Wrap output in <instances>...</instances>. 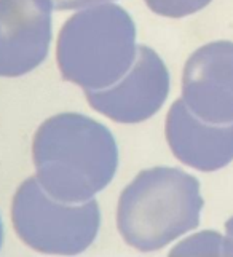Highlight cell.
I'll return each mask as SVG.
<instances>
[{
	"label": "cell",
	"instance_id": "1",
	"mask_svg": "<svg viewBox=\"0 0 233 257\" xmlns=\"http://www.w3.org/2000/svg\"><path fill=\"white\" fill-rule=\"evenodd\" d=\"M37 181L61 203H85L109 185L119 168V147L102 123L83 113L45 120L32 141Z\"/></svg>",
	"mask_w": 233,
	"mask_h": 257
},
{
	"label": "cell",
	"instance_id": "2",
	"mask_svg": "<svg viewBox=\"0 0 233 257\" xmlns=\"http://www.w3.org/2000/svg\"><path fill=\"white\" fill-rule=\"evenodd\" d=\"M203 205L196 177L179 168L155 166L141 171L120 193L117 228L134 249L160 251L198 227Z\"/></svg>",
	"mask_w": 233,
	"mask_h": 257
},
{
	"label": "cell",
	"instance_id": "3",
	"mask_svg": "<svg viewBox=\"0 0 233 257\" xmlns=\"http://www.w3.org/2000/svg\"><path fill=\"white\" fill-rule=\"evenodd\" d=\"M136 26L115 4H101L72 15L58 37L56 61L66 82L83 90H104L136 59Z\"/></svg>",
	"mask_w": 233,
	"mask_h": 257
},
{
	"label": "cell",
	"instance_id": "4",
	"mask_svg": "<svg viewBox=\"0 0 233 257\" xmlns=\"http://www.w3.org/2000/svg\"><path fill=\"white\" fill-rule=\"evenodd\" d=\"M12 220L18 236L34 251L75 255L96 240L101 212L94 198L75 205L51 198L32 176L15 193Z\"/></svg>",
	"mask_w": 233,
	"mask_h": 257
},
{
	"label": "cell",
	"instance_id": "5",
	"mask_svg": "<svg viewBox=\"0 0 233 257\" xmlns=\"http://www.w3.org/2000/svg\"><path fill=\"white\" fill-rule=\"evenodd\" d=\"M169 94V72L157 53L139 45L131 69L104 90H85L88 104L117 123L146 121L163 107Z\"/></svg>",
	"mask_w": 233,
	"mask_h": 257
},
{
	"label": "cell",
	"instance_id": "6",
	"mask_svg": "<svg viewBox=\"0 0 233 257\" xmlns=\"http://www.w3.org/2000/svg\"><path fill=\"white\" fill-rule=\"evenodd\" d=\"M51 0H0V77H23L48 56Z\"/></svg>",
	"mask_w": 233,
	"mask_h": 257
},
{
	"label": "cell",
	"instance_id": "7",
	"mask_svg": "<svg viewBox=\"0 0 233 257\" xmlns=\"http://www.w3.org/2000/svg\"><path fill=\"white\" fill-rule=\"evenodd\" d=\"M182 101L208 123L233 121V42H211L192 53L184 66Z\"/></svg>",
	"mask_w": 233,
	"mask_h": 257
},
{
	"label": "cell",
	"instance_id": "8",
	"mask_svg": "<svg viewBox=\"0 0 233 257\" xmlns=\"http://www.w3.org/2000/svg\"><path fill=\"white\" fill-rule=\"evenodd\" d=\"M165 135L179 162L203 173L225 168L233 160V121L208 123L176 99L166 115Z\"/></svg>",
	"mask_w": 233,
	"mask_h": 257
},
{
	"label": "cell",
	"instance_id": "9",
	"mask_svg": "<svg viewBox=\"0 0 233 257\" xmlns=\"http://www.w3.org/2000/svg\"><path fill=\"white\" fill-rule=\"evenodd\" d=\"M182 254V255H192V254H219V255H233V240L230 236H222L217 232L206 230V232L196 233L190 238H187L182 243H179L176 247L171 249V255Z\"/></svg>",
	"mask_w": 233,
	"mask_h": 257
},
{
	"label": "cell",
	"instance_id": "10",
	"mask_svg": "<svg viewBox=\"0 0 233 257\" xmlns=\"http://www.w3.org/2000/svg\"><path fill=\"white\" fill-rule=\"evenodd\" d=\"M155 15L166 18H185L208 7L212 0H144Z\"/></svg>",
	"mask_w": 233,
	"mask_h": 257
},
{
	"label": "cell",
	"instance_id": "11",
	"mask_svg": "<svg viewBox=\"0 0 233 257\" xmlns=\"http://www.w3.org/2000/svg\"><path fill=\"white\" fill-rule=\"evenodd\" d=\"M109 0H51L55 10H78V8L105 4Z\"/></svg>",
	"mask_w": 233,
	"mask_h": 257
},
{
	"label": "cell",
	"instance_id": "12",
	"mask_svg": "<svg viewBox=\"0 0 233 257\" xmlns=\"http://www.w3.org/2000/svg\"><path fill=\"white\" fill-rule=\"evenodd\" d=\"M225 230H227V236H230L233 240V217H230L225 222Z\"/></svg>",
	"mask_w": 233,
	"mask_h": 257
},
{
	"label": "cell",
	"instance_id": "13",
	"mask_svg": "<svg viewBox=\"0 0 233 257\" xmlns=\"http://www.w3.org/2000/svg\"><path fill=\"white\" fill-rule=\"evenodd\" d=\"M2 243H4V224H2V217H0V249H2Z\"/></svg>",
	"mask_w": 233,
	"mask_h": 257
}]
</instances>
